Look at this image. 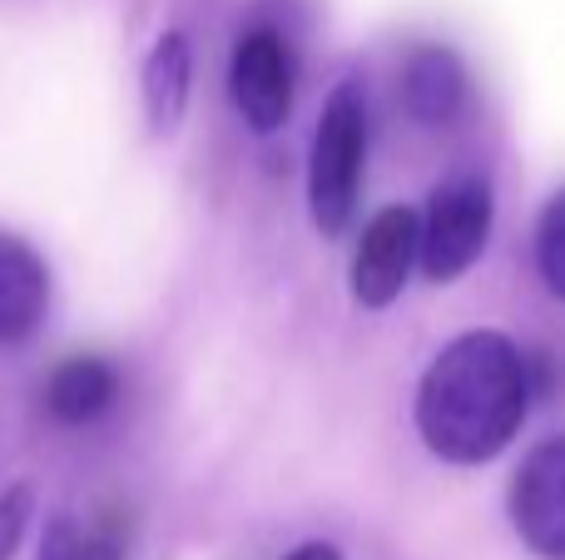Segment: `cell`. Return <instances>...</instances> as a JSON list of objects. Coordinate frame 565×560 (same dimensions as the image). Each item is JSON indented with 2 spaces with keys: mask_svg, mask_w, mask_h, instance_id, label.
Segmentation results:
<instances>
[{
  "mask_svg": "<svg viewBox=\"0 0 565 560\" xmlns=\"http://www.w3.org/2000/svg\"><path fill=\"white\" fill-rule=\"evenodd\" d=\"M35 560H125L115 526H79L75 516H55L40 536Z\"/></svg>",
  "mask_w": 565,
  "mask_h": 560,
  "instance_id": "obj_11",
  "label": "cell"
},
{
  "mask_svg": "<svg viewBox=\"0 0 565 560\" xmlns=\"http://www.w3.org/2000/svg\"><path fill=\"white\" fill-rule=\"evenodd\" d=\"M536 268L546 278V288L556 298H565V189L541 208L536 224Z\"/></svg>",
  "mask_w": 565,
  "mask_h": 560,
  "instance_id": "obj_12",
  "label": "cell"
},
{
  "mask_svg": "<svg viewBox=\"0 0 565 560\" xmlns=\"http://www.w3.org/2000/svg\"><path fill=\"white\" fill-rule=\"evenodd\" d=\"M30 516H35V496H30V486H10V492L0 496V560H10L20 551Z\"/></svg>",
  "mask_w": 565,
  "mask_h": 560,
  "instance_id": "obj_13",
  "label": "cell"
},
{
  "mask_svg": "<svg viewBox=\"0 0 565 560\" xmlns=\"http://www.w3.org/2000/svg\"><path fill=\"white\" fill-rule=\"evenodd\" d=\"M50 268L25 238L0 234V347H15L45 323Z\"/></svg>",
  "mask_w": 565,
  "mask_h": 560,
  "instance_id": "obj_7",
  "label": "cell"
},
{
  "mask_svg": "<svg viewBox=\"0 0 565 560\" xmlns=\"http://www.w3.org/2000/svg\"><path fill=\"white\" fill-rule=\"evenodd\" d=\"M282 560H342V551L332 541H308V546H298V551L282 556Z\"/></svg>",
  "mask_w": 565,
  "mask_h": 560,
  "instance_id": "obj_14",
  "label": "cell"
},
{
  "mask_svg": "<svg viewBox=\"0 0 565 560\" xmlns=\"http://www.w3.org/2000/svg\"><path fill=\"white\" fill-rule=\"evenodd\" d=\"M467 65L447 45H422L402 65V105L417 125H451L467 105Z\"/></svg>",
  "mask_w": 565,
  "mask_h": 560,
  "instance_id": "obj_8",
  "label": "cell"
},
{
  "mask_svg": "<svg viewBox=\"0 0 565 560\" xmlns=\"http://www.w3.org/2000/svg\"><path fill=\"white\" fill-rule=\"evenodd\" d=\"M228 95L254 134H278L292 115V50L278 30H248L228 60Z\"/></svg>",
  "mask_w": 565,
  "mask_h": 560,
  "instance_id": "obj_4",
  "label": "cell"
},
{
  "mask_svg": "<svg viewBox=\"0 0 565 560\" xmlns=\"http://www.w3.org/2000/svg\"><path fill=\"white\" fill-rule=\"evenodd\" d=\"M367 174V95L358 79H338L322 99L308 149V214L322 238L348 234Z\"/></svg>",
  "mask_w": 565,
  "mask_h": 560,
  "instance_id": "obj_2",
  "label": "cell"
},
{
  "mask_svg": "<svg viewBox=\"0 0 565 560\" xmlns=\"http://www.w3.org/2000/svg\"><path fill=\"white\" fill-rule=\"evenodd\" d=\"M417 244H422V214L417 208H382L358 238L352 254V303L382 313L402 298L412 268H417Z\"/></svg>",
  "mask_w": 565,
  "mask_h": 560,
  "instance_id": "obj_5",
  "label": "cell"
},
{
  "mask_svg": "<svg viewBox=\"0 0 565 560\" xmlns=\"http://www.w3.org/2000/svg\"><path fill=\"white\" fill-rule=\"evenodd\" d=\"M189 89H194V60H189V40L179 30H164L154 40L145 60V79H139V95H145V119L159 139H169L184 125L189 109Z\"/></svg>",
  "mask_w": 565,
  "mask_h": 560,
  "instance_id": "obj_9",
  "label": "cell"
},
{
  "mask_svg": "<svg viewBox=\"0 0 565 560\" xmlns=\"http://www.w3.org/2000/svg\"><path fill=\"white\" fill-rule=\"evenodd\" d=\"M511 526L541 560H565V432L531 446L511 476Z\"/></svg>",
  "mask_w": 565,
  "mask_h": 560,
  "instance_id": "obj_6",
  "label": "cell"
},
{
  "mask_svg": "<svg viewBox=\"0 0 565 560\" xmlns=\"http://www.w3.org/2000/svg\"><path fill=\"white\" fill-rule=\"evenodd\" d=\"M119 397V373L105 357H70L50 373L45 383V407L55 422L65 427H85L95 417H105Z\"/></svg>",
  "mask_w": 565,
  "mask_h": 560,
  "instance_id": "obj_10",
  "label": "cell"
},
{
  "mask_svg": "<svg viewBox=\"0 0 565 560\" xmlns=\"http://www.w3.org/2000/svg\"><path fill=\"white\" fill-rule=\"evenodd\" d=\"M531 412V357L507 333H461L417 383V437L451 466H487L516 442Z\"/></svg>",
  "mask_w": 565,
  "mask_h": 560,
  "instance_id": "obj_1",
  "label": "cell"
},
{
  "mask_svg": "<svg viewBox=\"0 0 565 560\" xmlns=\"http://www.w3.org/2000/svg\"><path fill=\"white\" fill-rule=\"evenodd\" d=\"M491 184L477 174L447 179L431 189V204L422 214V244H417V268L431 283H457L467 268H477V258L491 244Z\"/></svg>",
  "mask_w": 565,
  "mask_h": 560,
  "instance_id": "obj_3",
  "label": "cell"
}]
</instances>
